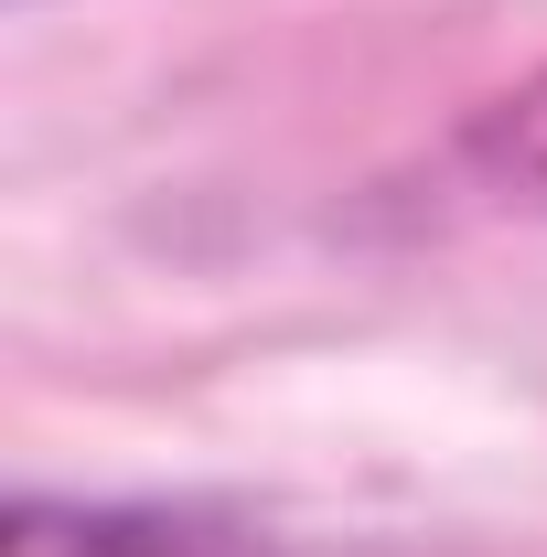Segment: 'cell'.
<instances>
[{
	"instance_id": "obj_2",
	"label": "cell",
	"mask_w": 547,
	"mask_h": 557,
	"mask_svg": "<svg viewBox=\"0 0 547 557\" xmlns=\"http://www.w3.org/2000/svg\"><path fill=\"white\" fill-rule=\"evenodd\" d=\"M429 183L462 214H515V225H547V65L505 97H483L462 129L440 139Z\"/></svg>"
},
{
	"instance_id": "obj_1",
	"label": "cell",
	"mask_w": 547,
	"mask_h": 557,
	"mask_svg": "<svg viewBox=\"0 0 547 557\" xmlns=\"http://www.w3.org/2000/svg\"><path fill=\"white\" fill-rule=\"evenodd\" d=\"M0 557H279L258 525L236 515H194V504H11Z\"/></svg>"
}]
</instances>
